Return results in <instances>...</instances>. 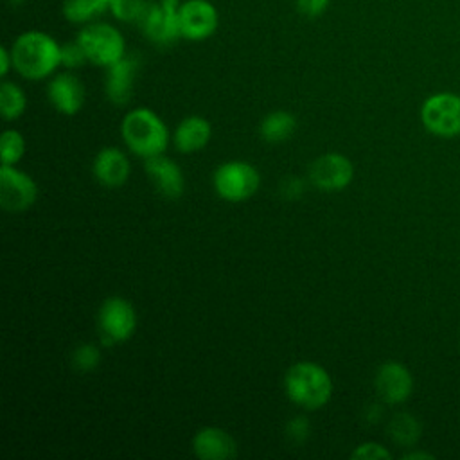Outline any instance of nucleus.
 <instances>
[{"label": "nucleus", "mask_w": 460, "mask_h": 460, "mask_svg": "<svg viewBox=\"0 0 460 460\" xmlns=\"http://www.w3.org/2000/svg\"><path fill=\"white\" fill-rule=\"evenodd\" d=\"M11 66H13L11 49L2 47V49H0V75H2V77H5V75L9 74V70H11Z\"/></svg>", "instance_id": "30"}, {"label": "nucleus", "mask_w": 460, "mask_h": 460, "mask_svg": "<svg viewBox=\"0 0 460 460\" xmlns=\"http://www.w3.org/2000/svg\"><path fill=\"white\" fill-rule=\"evenodd\" d=\"M350 458H354V460H388V458H392V455L386 447H383L377 442H363L350 453Z\"/></svg>", "instance_id": "27"}, {"label": "nucleus", "mask_w": 460, "mask_h": 460, "mask_svg": "<svg viewBox=\"0 0 460 460\" xmlns=\"http://www.w3.org/2000/svg\"><path fill=\"white\" fill-rule=\"evenodd\" d=\"M120 135L128 149L144 160L164 155L171 138L165 122L149 108L128 111L120 124Z\"/></svg>", "instance_id": "3"}, {"label": "nucleus", "mask_w": 460, "mask_h": 460, "mask_svg": "<svg viewBox=\"0 0 460 460\" xmlns=\"http://www.w3.org/2000/svg\"><path fill=\"white\" fill-rule=\"evenodd\" d=\"M376 392L386 404L404 402L413 392V377L410 370L397 361L383 363L376 372Z\"/></svg>", "instance_id": "12"}, {"label": "nucleus", "mask_w": 460, "mask_h": 460, "mask_svg": "<svg viewBox=\"0 0 460 460\" xmlns=\"http://www.w3.org/2000/svg\"><path fill=\"white\" fill-rule=\"evenodd\" d=\"M101 363V350L93 343H81L72 352V365L79 372H92Z\"/></svg>", "instance_id": "25"}, {"label": "nucleus", "mask_w": 460, "mask_h": 460, "mask_svg": "<svg viewBox=\"0 0 460 460\" xmlns=\"http://www.w3.org/2000/svg\"><path fill=\"white\" fill-rule=\"evenodd\" d=\"M212 187L221 199L230 203L246 201L259 190L261 172L244 160H230L214 171Z\"/></svg>", "instance_id": "5"}, {"label": "nucleus", "mask_w": 460, "mask_h": 460, "mask_svg": "<svg viewBox=\"0 0 460 460\" xmlns=\"http://www.w3.org/2000/svg\"><path fill=\"white\" fill-rule=\"evenodd\" d=\"M402 458L404 460H415V458H428V460H433V455H429V453H424V451H410V453H406V455H402Z\"/></svg>", "instance_id": "31"}, {"label": "nucleus", "mask_w": 460, "mask_h": 460, "mask_svg": "<svg viewBox=\"0 0 460 460\" xmlns=\"http://www.w3.org/2000/svg\"><path fill=\"white\" fill-rule=\"evenodd\" d=\"M192 451L201 460H228L237 455V444L226 429L205 426L192 437Z\"/></svg>", "instance_id": "16"}, {"label": "nucleus", "mask_w": 460, "mask_h": 460, "mask_svg": "<svg viewBox=\"0 0 460 460\" xmlns=\"http://www.w3.org/2000/svg\"><path fill=\"white\" fill-rule=\"evenodd\" d=\"M331 374L314 361L293 363L284 374L288 399L304 410L323 408L332 395Z\"/></svg>", "instance_id": "2"}, {"label": "nucleus", "mask_w": 460, "mask_h": 460, "mask_svg": "<svg viewBox=\"0 0 460 460\" xmlns=\"http://www.w3.org/2000/svg\"><path fill=\"white\" fill-rule=\"evenodd\" d=\"M352 178V162L336 151L320 155L309 165V181L323 192H340L350 185Z\"/></svg>", "instance_id": "9"}, {"label": "nucleus", "mask_w": 460, "mask_h": 460, "mask_svg": "<svg viewBox=\"0 0 460 460\" xmlns=\"http://www.w3.org/2000/svg\"><path fill=\"white\" fill-rule=\"evenodd\" d=\"M147 5H149V0H111L110 13L119 22L138 25Z\"/></svg>", "instance_id": "24"}, {"label": "nucleus", "mask_w": 460, "mask_h": 460, "mask_svg": "<svg viewBox=\"0 0 460 460\" xmlns=\"http://www.w3.org/2000/svg\"><path fill=\"white\" fill-rule=\"evenodd\" d=\"M420 433H422L420 422L410 413H397L388 422L390 438L402 447L413 446L420 438Z\"/></svg>", "instance_id": "21"}, {"label": "nucleus", "mask_w": 460, "mask_h": 460, "mask_svg": "<svg viewBox=\"0 0 460 460\" xmlns=\"http://www.w3.org/2000/svg\"><path fill=\"white\" fill-rule=\"evenodd\" d=\"M86 52L90 63L110 66L126 56V41L120 31L106 22H90L75 38Z\"/></svg>", "instance_id": "4"}, {"label": "nucleus", "mask_w": 460, "mask_h": 460, "mask_svg": "<svg viewBox=\"0 0 460 460\" xmlns=\"http://www.w3.org/2000/svg\"><path fill=\"white\" fill-rule=\"evenodd\" d=\"M111 0H65L63 14L72 23H90L110 11Z\"/></svg>", "instance_id": "20"}, {"label": "nucleus", "mask_w": 460, "mask_h": 460, "mask_svg": "<svg viewBox=\"0 0 460 460\" xmlns=\"http://www.w3.org/2000/svg\"><path fill=\"white\" fill-rule=\"evenodd\" d=\"M38 198L36 181L16 165L0 167V207L7 212L31 208Z\"/></svg>", "instance_id": "10"}, {"label": "nucleus", "mask_w": 460, "mask_h": 460, "mask_svg": "<svg viewBox=\"0 0 460 460\" xmlns=\"http://www.w3.org/2000/svg\"><path fill=\"white\" fill-rule=\"evenodd\" d=\"M180 5V0H149V5L138 23V29L151 43L158 47H169L176 43L181 38Z\"/></svg>", "instance_id": "7"}, {"label": "nucleus", "mask_w": 460, "mask_h": 460, "mask_svg": "<svg viewBox=\"0 0 460 460\" xmlns=\"http://www.w3.org/2000/svg\"><path fill=\"white\" fill-rule=\"evenodd\" d=\"M286 433L293 442H304L309 435V420L305 417H295L288 422Z\"/></svg>", "instance_id": "28"}, {"label": "nucleus", "mask_w": 460, "mask_h": 460, "mask_svg": "<svg viewBox=\"0 0 460 460\" xmlns=\"http://www.w3.org/2000/svg\"><path fill=\"white\" fill-rule=\"evenodd\" d=\"M7 2H9L13 7H18V5H22L25 0H7Z\"/></svg>", "instance_id": "32"}, {"label": "nucleus", "mask_w": 460, "mask_h": 460, "mask_svg": "<svg viewBox=\"0 0 460 460\" xmlns=\"http://www.w3.org/2000/svg\"><path fill=\"white\" fill-rule=\"evenodd\" d=\"M329 2L331 0H295L298 13L307 18H316L322 13H325Z\"/></svg>", "instance_id": "29"}, {"label": "nucleus", "mask_w": 460, "mask_h": 460, "mask_svg": "<svg viewBox=\"0 0 460 460\" xmlns=\"http://www.w3.org/2000/svg\"><path fill=\"white\" fill-rule=\"evenodd\" d=\"M146 172L155 189L171 199H176L185 190V176L180 165L165 155L146 160Z\"/></svg>", "instance_id": "17"}, {"label": "nucleus", "mask_w": 460, "mask_h": 460, "mask_svg": "<svg viewBox=\"0 0 460 460\" xmlns=\"http://www.w3.org/2000/svg\"><path fill=\"white\" fill-rule=\"evenodd\" d=\"M2 165H16L25 155V138L16 129H5L0 137Z\"/></svg>", "instance_id": "23"}, {"label": "nucleus", "mask_w": 460, "mask_h": 460, "mask_svg": "<svg viewBox=\"0 0 460 460\" xmlns=\"http://www.w3.org/2000/svg\"><path fill=\"white\" fill-rule=\"evenodd\" d=\"M92 172L101 185L108 189H117L128 181L131 164L126 153L119 147H102L93 158Z\"/></svg>", "instance_id": "15"}, {"label": "nucleus", "mask_w": 460, "mask_h": 460, "mask_svg": "<svg viewBox=\"0 0 460 460\" xmlns=\"http://www.w3.org/2000/svg\"><path fill=\"white\" fill-rule=\"evenodd\" d=\"M97 329L104 345L129 340L137 329V311L124 296H108L97 311Z\"/></svg>", "instance_id": "6"}, {"label": "nucleus", "mask_w": 460, "mask_h": 460, "mask_svg": "<svg viewBox=\"0 0 460 460\" xmlns=\"http://www.w3.org/2000/svg\"><path fill=\"white\" fill-rule=\"evenodd\" d=\"M420 120L437 137L460 135V95L449 92L429 95L420 108Z\"/></svg>", "instance_id": "8"}, {"label": "nucleus", "mask_w": 460, "mask_h": 460, "mask_svg": "<svg viewBox=\"0 0 460 460\" xmlns=\"http://www.w3.org/2000/svg\"><path fill=\"white\" fill-rule=\"evenodd\" d=\"M295 129H296V119L291 111H286V110L270 111L259 126L261 137L270 144H280L288 140L295 133Z\"/></svg>", "instance_id": "19"}, {"label": "nucleus", "mask_w": 460, "mask_h": 460, "mask_svg": "<svg viewBox=\"0 0 460 460\" xmlns=\"http://www.w3.org/2000/svg\"><path fill=\"white\" fill-rule=\"evenodd\" d=\"M27 108L25 92L13 81H2L0 84V111L4 120H18Z\"/></svg>", "instance_id": "22"}, {"label": "nucleus", "mask_w": 460, "mask_h": 460, "mask_svg": "<svg viewBox=\"0 0 460 460\" xmlns=\"http://www.w3.org/2000/svg\"><path fill=\"white\" fill-rule=\"evenodd\" d=\"M210 137V122L201 115H189L176 126L172 142L180 153H196L208 144Z\"/></svg>", "instance_id": "18"}, {"label": "nucleus", "mask_w": 460, "mask_h": 460, "mask_svg": "<svg viewBox=\"0 0 460 460\" xmlns=\"http://www.w3.org/2000/svg\"><path fill=\"white\" fill-rule=\"evenodd\" d=\"M47 97L54 110L63 115H75L84 104V84L72 72L52 75L47 84Z\"/></svg>", "instance_id": "14"}, {"label": "nucleus", "mask_w": 460, "mask_h": 460, "mask_svg": "<svg viewBox=\"0 0 460 460\" xmlns=\"http://www.w3.org/2000/svg\"><path fill=\"white\" fill-rule=\"evenodd\" d=\"M13 68L25 79L40 81L61 65V45L41 31L22 32L11 45Z\"/></svg>", "instance_id": "1"}, {"label": "nucleus", "mask_w": 460, "mask_h": 460, "mask_svg": "<svg viewBox=\"0 0 460 460\" xmlns=\"http://www.w3.org/2000/svg\"><path fill=\"white\" fill-rule=\"evenodd\" d=\"M140 66L137 54H126L106 68V97L115 106H124L133 97L135 77Z\"/></svg>", "instance_id": "13"}, {"label": "nucleus", "mask_w": 460, "mask_h": 460, "mask_svg": "<svg viewBox=\"0 0 460 460\" xmlns=\"http://www.w3.org/2000/svg\"><path fill=\"white\" fill-rule=\"evenodd\" d=\"M219 16L208 0H187L180 5L181 38L201 41L212 36L217 29Z\"/></svg>", "instance_id": "11"}, {"label": "nucleus", "mask_w": 460, "mask_h": 460, "mask_svg": "<svg viewBox=\"0 0 460 460\" xmlns=\"http://www.w3.org/2000/svg\"><path fill=\"white\" fill-rule=\"evenodd\" d=\"M88 61L84 49L81 47V43L75 41H68L65 45H61V65L66 68H79Z\"/></svg>", "instance_id": "26"}]
</instances>
